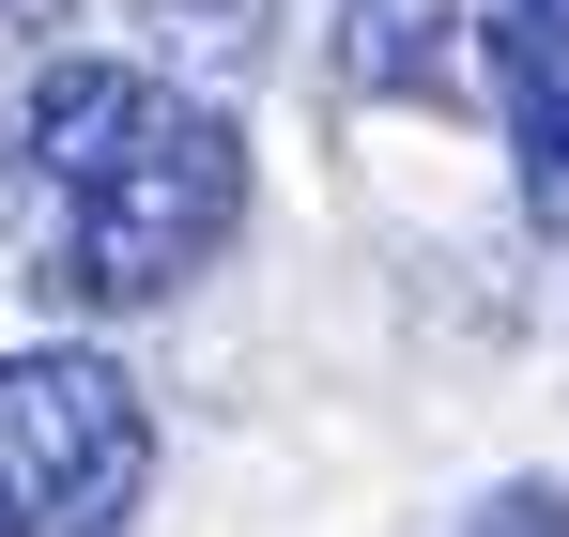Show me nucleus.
Returning a JSON list of instances; mask_svg holds the SVG:
<instances>
[{
	"mask_svg": "<svg viewBox=\"0 0 569 537\" xmlns=\"http://www.w3.org/2000/svg\"><path fill=\"white\" fill-rule=\"evenodd\" d=\"M31 184H47V292L62 307H154L186 292L247 215V139L154 62H62L31 92Z\"/></svg>",
	"mask_w": 569,
	"mask_h": 537,
	"instance_id": "f257e3e1",
	"label": "nucleus"
},
{
	"mask_svg": "<svg viewBox=\"0 0 569 537\" xmlns=\"http://www.w3.org/2000/svg\"><path fill=\"white\" fill-rule=\"evenodd\" d=\"M154 415L108 354H0V537H123Z\"/></svg>",
	"mask_w": 569,
	"mask_h": 537,
	"instance_id": "f03ea898",
	"label": "nucleus"
},
{
	"mask_svg": "<svg viewBox=\"0 0 569 537\" xmlns=\"http://www.w3.org/2000/svg\"><path fill=\"white\" fill-rule=\"evenodd\" d=\"M492 92H508L523 215H569V0H492Z\"/></svg>",
	"mask_w": 569,
	"mask_h": 537,
	"instance_id": "7ed1b4c3",
	"label": "nucleus"
},
{
	"mask_svg": "<svg viewBox=\"0 0 569 537\" xmlns=\"http://www.w3.org/2000/svg\"><path fill=\"white\" fill-rule=\"evenodd\" d=\"M477 31H492V0H355L339 62H355V92H462Z\"/></svg>",
	"mask_w": 569,
	"mask_h": 537,
	"instance_id": "20e7f679",
	"label": "nucleus"
},
{
	"mask_svg": "<svg viewBox=\"0 0 569 537\" xmlns=\"http://www.w3.org/2000/svg\"><path fill=\"white\" fill-rule=\"evenodd\" d=\"M123 16H139L186 78H231V62H262V16H278V0H123Z\"/></svg>",
	"mask_w": 569,
	"mask_h": 537,
	"instance_id": "39448f33",
	"label": "nucleus"
},
{
	"mask_svg": "<svg viewBox=\"0 0 569 537\" xmlns=\"http://www.w3.org/2000/svg\"><path fill=\"white\" fill-rule=\"evenodd\" d=\"M477 537H569V492H508V507H492Z\"/></svg>",
	"mask_w": 569,
	"mask_h": 537,
	"instance_id": "423d86ee",
	"label": "nucleus"
}]
</instances>
